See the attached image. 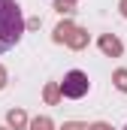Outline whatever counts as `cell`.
I'll return each instance as SVG.
<instances>
[{
	"mask_svg": "<svg viewBox=\"0 0 127 130\" xmlns=\"http://www.w3.org/2000/svg\"><path fill=\"white\" fill-rule=\"evenodd\" d=\"M27 30V21L21 15V6L15 0H0V55L15 48Z\"/></svg>",
	"mask_w": 127,
	"mask_h": 130,
	"instance_id": "cell-1",
	"label": "cell"
},
{
	"mask_svg": "<svg viewBox=\"0 0 127 130\" xmlns=\"http://www.w3.org/2000/svg\"><path fill=\"white\" fill-rule=\"evenodd\" d=\"M6 85H9V73H6V67L0 64V91H3Z\"/></svg>",
	"mask_w": 127,
	"mask_h": 130,
	"instance_id": "cell-12",
	"label": "cell"
},
{
	"mask_svg": "<svg viewBox=\"0 0 127 130\" xmlns=\"http://www.w3.org/2000/svg\"><path fill=\"white\" fill-rule=\"evenodd\" d=\"M76 6H79V0H55V12H61V15H70V12H76Z\"/></svg>",
	"mask_w": 127,
	"mask_h": 130,
	"instance_id": "cell-10",
	"label": "cell"
},
{
	"mask_svg": "<svg viewBox=\"0 0 127 130\" xmlns=\"http://www.w3.org/2000/svg\"><path fill=\"white\" fill-rule=\"evenodd\" d=\"M42 100L49 103V106H58L64 100V94H61V82H45V88H42Z\"/></svg>",
	"mask_w": 127,
	"mask_h": 130,
	"instance_id": "cell-6",
	"label": "cell"
},
{
	"mask_svg": "<svg viewBox=\"0 0 127 130\" xmlns=\"http://www.w3.org/2000/svg\"><path fill=\"white\" fill-rule=\"evenodd\" d=\"M73 27H76V21H70V18H64L61 24H58V27L52 30V42H58V45H64V42H67V36H70V30H73Z\"/></svg>",
	"mask_w": 127,
	"mask_h": 130,
	"instance_id": "cell-7",
	"label": "cell"
},
{
	"mask_svg": "<svg viewBox=\"0 0 127 130\" xmlns=\"http://www.w3.org/2000/svg\"><path fill=\"white\" fill-rule=\"evenodd\" d=\"M118 9H121V15L127 18V0H121V3H118Z\"/></svg>",
	"mask_w": 127,
	"mask_h": 130,
	"instance_id": "cell-15",
	"label": "cell"
},
{
	"mask_svg": "<svg viewBox=\"0 0 127 130\" xmlns=\"http://www.w3.org/2000/svg\"><path fill=\"white\" fill-rule=\"evenodd\" d=\"M112 85H115V91L127 94V67H118V70H112Z\"/></svg>",
	"mask_w": 127,
	"mask_h": 130,
	"instance_id": "cell-8",
	"label": "cell"
},
{
	"mask_svg": "<svg viewBox=\"0 0 127 130\" xmlns=\"http://www.w3.org/2000/svg\"><path fill=\"white\" fill-rule=\"evenodd\" d=\"M6 127L9 130H27L30 127L27 112H24V109H9V112H6Z\"/></svg>",
	"mask_w": 127,
	"mask_h": 130,
	"instance_id": "cell-5",
	"label": "cell"
},
{
	"mask_svg": "<svg viewBox=\"0 0 127 130\" xmlns=\"http://www.w3.org/2000/svg\"><path fill=\"white\" fill-rule=\"evenodd\" d=\"M61 130H88V124L85 121H64Z\"/></svg>",
	"mask_w": 127,
	"mask_h": 130,
	"instance_id": "cell-11",
	"label": "cell"
},
{
	"mask_svg": "<svg viewBox=\"0 0 127 130\" xmlns=\"http://www.w3.org/2000/svg\"><path fill=\"white\" fill-rule=\"evenodd\" d=\"M88 91H91L88 73H82V70H70V73L64 76V82H61V94H64L67 100H82Z\"/></svg>",
	"mask_w": 127,
	"mask_h": 130,
	"instance_id": "cell-2",
	"label": "cell"
},
{
	"mask_svg": "<svg viewBox=\"0 0 127 130\" xmlns=\"http://www.w3.org/2000/svg\"><path fill=\"white\" fill-rule=\"evenodd\" d=\"M97 45H100V52H103L106 58H121V55H124V42H121L115 33H100Z\"/></svg>",
	"mask_w": 127,
	"mask_h": 130,
	"instance_id": "cell-3",
	"label": "cell"
},
{
	"mask_svg": "<svg viewBox=\"0 0 127 130\" xmlns=\"http://www.w3.org/2000/svg\"><path fill=\"white\" fill-rule=\"evenodd\" d=\"M39 24H42L39 18H27V30H39Z\"/></svg>",
	"mask_w": 127,
	"mask_h": 130,
	"instance_id": "cell-14",
	"label": "cell"
},
{
	"mask_svg": "<svg viewBox=\"0 0 127 130\" xmlns=\"http://www.w3.org/2000/svg\"><path fill=\"white\" fill-rule=\"evenodd\" d=\"M0 130H9V127H0Z\"/></svg>",
	"mask_w": 127,
	"mask_h": 130,
	"instance_id": "cell-16",
	"label": "cell"
},
{
	"mask_svg": "<svg viewBox=\"0 0 127 130\" xmlns=\"http://www.w3.org/2000/svg\"><path fill=\"white\" fill-rule=\"evenodd\" d=\"M27 130H55V121H52L49 115H36V118L30 121V127H27Z\"/></svg>",
	"mask_w": 127,
	"mask_h": 130,
	"instance_id": "cell-9",
	"label": "cell"
},
{
	"mask_svg": "<svg viewBox=\"0 0 127 130\" xmlns=\"http://www.w3.org/2000/svg\"><path fill=\"white\" fill-rule=\"evenodd\" d=\"M88 130H112V124H106V121H94V124H88Z\"/></svg>",
	"mask_w": 127,
	"mask_h": 130,
	"instance_id": "cell-13",
	"label": "cell"
},
{
	"mask_svg": "<svg viewBox=\"0 0 127 130\" xmlns=\"http://www.w3.org/2000/svg\"><path fill=\"white\" fill-rule=\"evenodd\" d=\"M124 130H127V127H124Z\"/></svg>",
	"mask_w": 127,
	"mask_h": 130,
	"instance_id": "cell-17",
	"label": "cell"
},
{
	"mask_svg": "<svg viewBox=\"0 0 127 130\" xmlns=\"http://www.w3.org/2000/svg\"><path fill=\"white\" fill-rule=\"evenodd\" d=\"M88 42H91V33L85 30V27H79V24H76V27L70 30V36H67V42H64V45H67V48H73V52H82V48H88Z\"/></svg>",
	"mask_w": 127,
	"mask_h": 130,
	"instance_id": "cell-4",
	"label": "cell"
}]
</instances>
